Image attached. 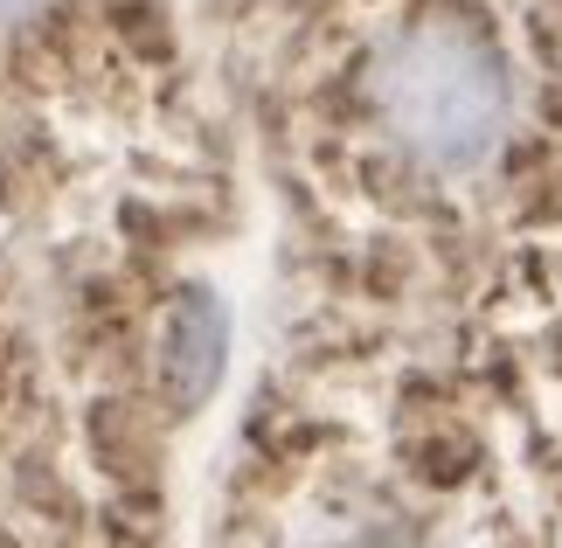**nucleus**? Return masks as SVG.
Here are the masks:
<instances>
[{
  "label": "nucleus",
  "instance_id": "obj_2",
  "mask_svg": "<svg viewBox=\"0 0 562 548\" xmlns=\"http://www.w3.org/2000/svg\"><path fill=\"white\" fill-rule=\"evenodd\" d=\"M215 368H223V305L188 292L175 326H167V389H175V403H202L215 389Z\"/></svg>",
  "mask_w": 562,
  "mask_h": 548
},
{
  "label": "nucleus",
  "instance_id": "obj_1",
  "mask_svg": "<svg viewBox=\"0 0 562 548\" xmlns=\"http://www.w3.org/2000/svg\"><path fill=\"white\" fill-rule=\"evenodd\" d=\"M369 91H375L389 139L438 174L486 167L514 119L501 56L459 21H417L409 35H396L375 56Z\"/></svg>",
  "mask_w": 562,
  "mask_h": 548
}]
</instances>
